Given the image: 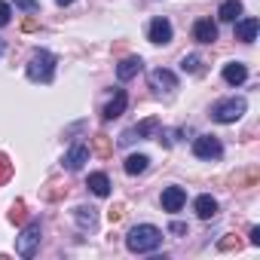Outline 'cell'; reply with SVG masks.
<instances>
[{"instance_id": "30bf717a", "label": "cell", "mask_w": 260, "mask_h": 260, "mask_svg": "<svg viewBox=\"0 0 260 260\" xmlns=\"http://www.w3.org/2000/svg\"><path fill=\"white\" fill-rule=\"evenodd\" d=\"M150 43H156V46L172 43V22L169 19H153L150 22Z\"/></svg>"}, {"instance_id": "d6986e66", "label": "cell", "mask_w": 260, "mask_h": 260, "mask_svg": "<svg viewBox=\"0 0 260 260\" xmlns=\"http://www.w3.org/2000/svg\"><path fill=\"white\" fill-rule=\"evenodd\" d=\"M147 156L144 153H132V156H128L125 159V175H141V172H147Z\"/></svg>"}, {"instance_id": "7402d4cb", "label": "cell", "mask_w": 260, "mask_h": 260, "mask_svg": "<svg viewBox=\"0 0 260 260\" xmlns=\"http://www.w3.org/2000/svg\"><path fill=\"white\" fill-rule=\"evenodd\" d=\"M10 175H13V162H10V156H4V153H0V184H4Z\"/></svg>"}, {"instance_id": "6da1fadb", "label": "cell", "mask_w": 260, "mask_h": 260, "mask_svg": "<svg viewBox=\"0 0 260 260\" xmlns=\"http://www.w3.org/2000/svg\"><path fill=\"white\" fill-rule=\"evenodd\" d=\"M159 245H162V230L153 223H138L125 236V248L132 254H147V251H156Z\"/></svg>"}, {"instance_id": "277c9868", "label": "cell", "mask_w": 260, "mask_h": 260, "mask_svg": "<svg viewBox=\"0 0 260 260\" xmlns=\"http://www.w3.org/2000/svg\"><path fill=\"white\" fill-rule=\"evenodd\" d=\"M37 245H40V220H31L22 230V236H16V254L19 257H34Z\"/></svg>"}, {"instance_id": "f546056e", "label": "cell", "mask_w": 260, "mask_h": 260, "mask_svg": "<svg viewBox=\"0 0 260 260\" xmlns=\"http://www.w3.org/2000/svg\"><path fill=\"white\" fill-rule=\"evenodd\" d=\"M0 52H4V43H0Z\"/></svg>"}, {"instance_id": "9c48e42d", "label": "cell", "mask_w": 260, "mask_h": 260, "mask_svg": "<svg viewBox=\"0 0 260 260\" xmlns=\"http://www.w3.org/2000/svg\"><path fill=\"white\" fill-rule=\"evenodd\" d=\"M86 159H89V147H86L83 141H77V144L64 153V169H68V172H80Z\"/></svg>"}, {"instance_id": "8fae6325", "label": "cell", "mask_w": 260, "mask_h": 260, "mask_svg": "<svg viewBox=\"0 0 260 260\" xmlns=\"http://www.w3.org/2000/svg\"><path fill=\"white\" fill-rule=\"evenodd\" d=\"M193 37H196V43H214L217 40V25L211 19H199L193 25Z\"/></svg>"}, {"instance_id": "44dd1931", "label": "cell", "mask_w": 260, "mask_h": 260, "mask_svg": "<svg viewBox=\"0 0 260 260\" xmlns=\"http://www.w3.org/2000/svg\"><path fill=\"white\" fill-rule=\"evenodd\" d=\"M181 71H184V74H199V71H202V58H199V55H184Z\"/></svg>"}, {"instance_id": "4316f807", "label": "cell", "mask_w": 260, "mask_h": 260, "mask_svg": "<svg viewBox=\"0 0 260 260\" xmlns=\"http://www.w3.org/2000/svg\"><path fill=\"white\" fill-rule=\"evenodd\" d=\"M169 230H172L175 236H187V223H172Z\"/></svg>"}, {"instance_id": "9a60e30c", "label": "cell", "mask_w": 260, "mask_h": 260, "mask_svg": "<svg viewBox=\"0 0 260 260\" xmlns=\"http://www.w3.org/2000/svg\"><path fill=\"white\" fill-rule=\"evenodd\" d=\"M193 208H196V214H199L202 220H211V217L217 214V199L205 193V196H199V199L193 202Z\"/></svg>"}, {"instance_id": "603a6c76", "label": "cell", "mask_w": 260, "mask_h": 260, "mask_svg": "<svg viewBox=\"0 0 260 260\" xmlns=\"http://www.w3.org/2000/svg\"><path fill=\"white\" fill-rule=\"evenodd\" d=\"M10 220H13V223H22V220H25V202H22V199L13 205V211H10Z\"/></svg>"}, {"instance_id": "2e32d148", "label": "cell", "mask_w": 260, "mask_h": 260, "mask_svg": "<svg viewBox=\"0 0 260 260\" xmlns=\"http://www.w3.org/2000/svg\"><path fill=\"white\" fill-rule=\"evenodd\" d=\"M86 187H89L95 196H110V178H107L104 172H95V175H89Z\"/></svg>"}, {"instance_id": "d4e9b609", "label": "cell", "mask_w": 260, "mask_h": 260, "mask_svg": "<svg viewBox=\"0 0 260 260\" xmlns=\"http://www.w3.org/2000/svg\"><path fill=\"white\" fill-rule=\"evenodd\" d=\"M10 16H13L10 4H4V0H0V28H4V25H10Z\"/></svg>"}, {"instance_id": "8992f818", "label": "cell", "mask_w": 260, "mask_h": 260, "mask_svg": "<svg viewBox=\"0 0 260 260\" xmlns=\"http://www.w3.org/2000/svg\"><path fill=\"white\" fill-rule=\"evenodd\" d=\"M184 202H187V190L184 187H166L162 190V211L175 214V211L184 208Z\"/></svg>"}, {"instance_id": "5b68a950", "label": "cell", "mask_w": 260, "mask_h": 260, "mask_svg": "<svg viewBox=\"0 0 260 260\" xmlns=\"http://www.w3.org/2000/svg\"><path fill=\"white\" fill-rule=\"evenodd\" d=\"M193 153L199 156V159H220L223 156V144L214 138V135H199L196 141H193Z\"/></svg>"}, {"instance_id": "4fadbf2b", "label": "cell", "mask_w": 260, "mask_h": 260, "mask_svg": "<svg viewBox=\"0 0 260 260\" xmlns=\"http://www.w3.org/2000/svg\"><path fill=\"white\" fill-rule=\"evenodd\" d=\"M223 80H226L230 86H242V83L248 80V68H245L242 61H230V64L223 68Z\"/></svg>"}, {"instance_id": "83f0119b", "label": "cell", "mask_w": 260, "mask_h": 260, "mask_svg": "<svg viewBox=\"0 0 260 260\" xmlns=\"http://www.w3.org/2000/svg\"><path fill=\"white\" fill-rule=\"evenodd\" d=\"M251 245H260V226L251 230Z\"/></svg>"}, {"instance_id": "e0dca14e", "label": "cell", "mask_w": 260, "mask_h": 260, "mask_svg": "<svg viewBox=\"0 0 260 260\" xmlns=\"http://www.w3.org/2000/svg\"><path fill=\"white\" fill-rule=\"evenodd\" d=\"M239 16H242V4H239V0H223L220 10H217V19L220 22H236Z\"/></svg>"}, {"instance_id": "7a4b0ae2", "label": "cell", "mask_w": 260, "mask_h": 260, "mask_svg": "<svg viewBox=\"0 0 260 260\" xmlns=\"http://www.w3.org/2000/svg\"><path fill=\"white\" fill-rule=\"evenodd\" d=\"M28 77L34 83H52V77H55V55L46 52V49H37L31 55V61H28Z\"/></svg>"}, {"instance_id": "cb8c5ba5", "label": "cell", "mask_w": 260, "mask_h": 260, "mask_svg": "<svg viewBox=\"0 0 260 260\" xmlns=\"http://www.w3.org/2000/svg\"><path fill=\"white\" fill-rule=\"evenodd\" d=\"M95 150H98L101 156L110 153V141H107V135H95Z\"/></svg>"}, {"instance_id": "f1b7e54d", "label": "cell", "mask_w": 260, "mask_h": 260, "mask_svg": "<svg viewBox=\"0 0 260 260\" xmlns=\"http://www.w3.org/2000/svg\"><path fill=\"white\" fill-rule=\"evenodd\" d=\"M55 4H58V7H68V4H74V0H55Z\"/></svg>"}, {"instance_id": "7c38bea8", "label": "cell", "mask_w": 260, "mask_h": 260, "mask_svg": "<svg viewBox=\"0 0 260 260\" xmlns=\"http://www.w3.org/2000/svg\"><path fill=\"white\" fill-rule=\"evenodd\" d=\"M141 68H144V61H141L138 55H128V58H122V61L116 64V77H119V80H132V77L141 74Z\"/></svg>"}, {"instance_id": "484cf974", "label": "cell", "mask_w": 260, "mask_h": 260, "mask_svg": "<svg viewBox=\"0 0 260 260\" xmlns=\"http://www.w3.org/2000/svg\"><path fill=\"white\" fill-rule=\"evenodd\" d=\"M16 7H22V10H28V13H37V10H40L37 0H16Z\"/></svg>"}, {"instance_id": "5bb4252c", "label": "cell", "mask_w": 260, "mask_h": 260, "mask_svg": "<svg viewBox=\"0 0 260 260\" xmlns=\"http://www.w3.org/2000/svg\"><path fill=\"white\" fill-rule=\"evenodd\" d=\"M125 104H128V95H125L122 89H116V95H113V98H110V104L104 107V119H116V116H122Z\"/></svg>"}, {"instance_id": "ba28073f", "label": "cell", "mask_w": 260, "mask_h": 260, "mask_svg": "<svg viewBox=\"0 0 260 260\" xmlns=\"http://www.w3.org/2000/svg\"><path fill=\"white\" fill-rule=\"evenodd\" d=\"M257 31H260V22H257L254 16H248V19H236V40H242V43H254V40H257Z\"/></svg>"}, {"instance_id": "3957f363", "label": "cell", "mask_w": 260, "mask_h": 260, "mask_svg": "<svg viewBox=\"0 0 260 260\" xmlns=\"http://www.w3.org/2000/svg\"><path fill=\"white\" fill-rule=\"evenodd\" d=\"M248 110V104H245V98H226V101H220V104H214L211 107V116L217 119V122H236V119H242V113Z\"/></svg>"}, {"instance_id": "52a82bcc", "label": "cell", "mask_w": 260, "mask_h": 260, "mask_svg": "<svg viewBox=\"0 0 260 260\" xmlns=\"http://www.w3.org/2000/svg\"><path fill=\"white\" fill-rule=\"evenodd\" d=\"M150 89L172 92V89H178V77L172 71H166V68H156V71H150Z\"/></svg>"}, {"instance_id": "ac0fdd59", "label": "cell", "mask_w": 260, "mask_h": 260, "mask_svg": "<svg viewBox=\"0 0 260 260\" xmlns=\"http://www.w3.org/2000/svg\"><path fill=\"white\" fill-rule=\"evenodd\" d=\"M74 217H77L80 230H95V223H98V217H95V208H86V205H80V208L74 211Z\"/></svg>"}, {"instance_id": "ffe728a7", "label": "cell", "mask_w": 260, "mask_h": 260, "mask_svg": "<svg viewBox=\"0 0 260 260\" xmlns=\"http://www.w3.org/2000/svg\"><path fill=\"white\" fill-rule=\"evenodd\" d=\"M156 128H159V119H153V116H150V119H144V122H138V125H135V135H138V138H150Z\"/></svg>"}]
</instances>
